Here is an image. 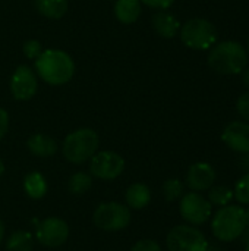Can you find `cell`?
I'll return each mask as SVG.
<instances>
[{"mask_svg": "<svg viewBox=\"0 0 249 251\" xmlns=\"http://www.w3.org/2000/svg\"><path fill=\"white\" fill-rule=\"evenodd\" d=\"M216 182V171L210 163H194L186 174V185L197 193L210 190Z\"/></svg>", "mask_w": 249, "mask_h": 251, "instance_id": "obj_13", "label": "cell"}, {"mask_svg": "<svg viewBox=\"0 0 249 251\" xmlns=\"http://www.w3.org/2000/svg\"><path fill=\"white\" fill-rule=\"evenodd\" d=\"M38 79L35 71L26 65H21L15 69L10 78V93L13 99L19 101H26L37 94Z\"/></svg>", "mask_w": 249, "mask_h": 251, "instance_id": "obj_11", "label": "cell"}, {"mask_svg": "<svg viewBox=\"0 0 249 251\" xmlns=\"http://www.w3.org/2000/svg\"><path fill=\"white\" fill-rule=\"evenodd\" d=\"M238 163H239V168H241L245 174H249V151L241 154Z\"/></svg>", "mask_w": 249, "mask_h": 251, "instance_id": "obj_30", "label": "cell"}, {"mask_svg": "<svg viewBox=\"0 0 249 251\" xmlns=\"http://www.w3.org/2000/svg\"><path fill=\"white\" fill-rule=\"evenodd\" d=\"M141 3L157 10H166L175 3V0H141Z\"/></svg>", "mask_w": 249, "mask_h": 251, "instance_id": "obj_28", "label": "cell"}, {"mask_svg": "<svg viewBox=\"0 0 249 251\" xmlns=\"http://www.w3.org/2000/svg\"><path fill=\"white\" fill-rule=\"evenodd\" d=\"M163 194L167 201H176L185 194V185L181 179H167L163 185Z\"/></svg>", "mask_w": 249, "mask_h": 251, "instance_id": "obj_23", "label": "cell"}, {"mask_svg": "<svg viewBox=\"0 0 249 251\" xmlns=\"http://www.w3.org/2000/svg\"><path fill=\"white\" fill-rule=\"evenodd\" d=\"M125 169V160L114 151H100L90 159V172L92 176L112 181L122 175Z\"/></svg>", "mask_w": 249, "mask_h": 251, "instance_id": "obj_9", "label": "cell"}, {"mask_svg": "<svg viewBox=\"0 0 249 251\" xmlns=\"http://www.w3.org/2000/svg\"><path fill=\"white\" fill-rule=\"evenodd\" d=\"M34 4L40 15L50 19H59L68 12V0H35Z\"/></svg>", "mask_w": 249, "mask_h": 251, "instance_id": "obj_19", "label": "cell"}, {"mask_svg": "<svg viewBox=\"0 0 249 251\" xmlns=\"http://www.w3.org/2000/svg\"><path fill=\"white\" fill-rule=\"evenodd\" d=\"M7 129H9V115L4 109L0 107V141L6 135Z\"/></svg>", "mask_w": 249, "mask_h": 251, "instance_id": "obj_29", "label": "cell"}, {"mask_svg": "<svg viewBox=\"0 0 249 251\" xmlns=\"http://www.w3.org/2000/svg\"><path fill=\"white\" fill-rule=\"evenodd\" d=\"M247 53H248V56H249V38H248V43H247Z\"/></svg>", "mask_w": 249, "mask_h": 251, "instance_id": "obj_37", "label": "cell"}, {"mask_svg": "<svg viewBox=\"0 0 249 251\" xmlns=\"http://www.w3.org/2000/svg\"><path fill=\"white\" fill-rule=\"evenodd\" d=\"M28 150L37 157H51L57 153V143L45 134H34L26 141Z\"/></svg>", "mask_w": 249, "mask_h": 251, "instance_id": "obj_15", "label": "cell"}, {"mask_svg": "<svg viewBox=\"0 0 249 251\" xmlns=\"http://www.w3.org/2000/svg\"><path fill=\"white\" fill-rule=\"evenodd\" d=\"M207 251H225V250H223L220 246H217V244H208Z\"/></svg>", "mask_w": 249, "mask_h": 251, "instance_id": "obj_33", "label": "cell"}, {"mask_svg": "<svg viewBox=\"0 0 249 251\" xmlns=\"http://www.w3.org/2000/svg\"><path fill=\"white\" fill-rule=\"evenodd\" d=\"M3 237H4V224H3L1 219H0V243H1V240H3Z\"/></svg>", "mask_w": 249, "mask_h": 251, "instance_id": "obj_34", "label": "cell"}, {"mask_svg": "<svg viewBox=\"0 0 249 251\" xmlns=\"http://www.w3.org/2000/svg\"><path fill=\"white\" fill-rule=\"evenodd\" d=\"M245 251H249V243H247V244H245Z\"/></svg>", "mask_w": 249, "mask_h": 251, "instance_id": "obj_38", "label": "cell"}, {"mask_svg": "<svg viewBox=\"0 0 249 251\" xmlns=\"http://www.w3.org/2000/svg\"><path fill=\"white\" fill-rule=\"evenodd\" d=\"M92 185V178L90 174L87 172H76L70 176L68 188L72 194L75 196H81L84 193H87Z\"/></svg>", "mask_w": 249, "mask_h": 251, "instance_id": "obj_22", "label": "cell"}, {"mask_svg": "<svg viewBox=\"0 0 249 251\" xmlns=\"http://www.w3.org/2000/svg\"><path fill=\"white\" fill-rule=\"evenodd\" d=\"M22 51L28 59H37L43 53V47L37 40H26L22 46Z\"/></svg>", "mask_w": 249, "mask_h": 251, "instance_id": "obj_25", "label": "cell"}, {"mask_svg": "<svg viewBox=\"0 0 249 251\" xmlns=\"http://www.w3.org/2000/svg\"><path fill=\"white\" fill-rule=\"evenodd\" d=\"M247 226L245 209L233 204L219 207L211 221L213 235L217 241L222 243H232L239 240Z\"/></svg>", "mask_w": 249, "mask_h": 251, "instance_id": "obj_3", "label": "cell"}, {"mask_svg": "<svg viewBox=\"0 0 249 251\" xmlns=\"http://www.w3.org/2000/svg\"><path fill=\"white\" fill-rule=\"evenodd\" d=\"M207 199L211 203V206L225 207V206L230 204L235 197H233V190L232 188H229L226 185H216V187H211L208 190Z\"/></svg>", "mask_w": 249, "mask_h": 251, "instance_id": "obj_21", "label": "cell"}, {"mask_svg": "<svg viewBox=\"0 0 249 251\" xmlns=\"http://www.w3.org/2000/svg\"><path fill=\"white\" fill-rule=\"evenodd\" d=\"M166 246L169 251H207L208 241L194 225H178L167 234Z\"/></svg>", "mask_w": 249, "mask_h": 251, "instance_id": "obj_7", "label": "cell"}, {"mask_svg": "<svg viewBox=\"0 0 249 251\" xmlns=\"http://www.w3.org/2000/svg\"><path fill=\"white\" fill-rule=\"evenodd\" d=\"M223 143L233 151L242 154L249 151V122L233 121L222 132Z\"/></svg>", "mask_w": 249, "mask_h": 251, "instance_id": "obj_12", "label": "cell"}, {"mask_svg": "<svg viewBox=\"0 0 249 251\" xmlns=\"http://www.w3.org/2000/svg\"><path fill=\"white\" fill-rule=\"evenodd\" d=\"M151 24L154 31L163 38H173L181 29V22L167 10H158L153 15Z\"/></svg>", "mask_w": 249, "mask_h": 251, "instance_id": "obj_14", "label": "cell"}, {"mask_svg": "<svg viewBox=\"0 0 249 251\" xmlns=\"http://www.w3.org/2000/svg\"><path fill=\"white\" fill-rule=\"evenodd\" d=\"M100 140L94 129L91 128H81L70 132L62 146V153L65 159L70 163L81 165L90 160L98 149Z\"/></svg>", "mask_w": 249, "mask_h": 251, "instance_id": "obj_4", "label": "cell"}, {"mask_svg": "<svg viewBox=\"0 0 249 251\" xmlns=\"http://www.w3.org/2000/svg\"><path fill=\"white\" fill-rule=\"evenodd\" d=\"M34 249V238L29 232L16 231L13 232L6 241L7 251H32Z\"/></svg>", "mask_w": 249, "mask_h": 251, "instance_id": "obj_20", "label": "cell"}, {"mask_svg": "<svg viewBox=\"0 0 249 251\" xmlns=\"http://www.w3.org/2000/svg\"><path fill=\"white\" fill-rule=\"evenodd\" d=\"M126 199V206L129 209L141 210L147 207L151 201V191L145 184H132L125 194Z\"/></svg>", "mask_w": 249, "mask_h": 251, "instance_id": "obj_17", "label": "cell"}, {"mask_svg": "<svg viewBox=\"0 0 249 251\" xmlns=\"http://www.w3.org/2000/svg\"><path fill=\"white\" fill-rule=\"evenodd\" d=\"M239 238H241V240H242L245 244H247V243H249V226H247V228H245V231L242 232V235H241Z\"/></svg>", "mask_w": 249, "mask_h": 251, "instance_id": "obj_32", "label": "cell"}, {"mask_svg": "<svg viewBox=\"0 0 249 251\" xmlns=\"http://www.w3.org/2000/svg\"><path fill=\"white\" fill-rule=\"evenodd\" d=\"M142 12L141 0H116L114 16L122 24H134L139 19Z\"/></svg>", "mask_w": 249, "mask_h": 251, "instance_id": "obj_16", "label": "cell"}, {"mask_svg": "<svg viewBox=\"0 0 249 251\" xmlns=\"http://www.w3.org/2000/svg\"><path fill=\"white\" fill-rule=\"evenodd\" d=\"M35 74L50 85H63L72 79L75 74V63L63 50H43V53L35 59Z\"/></svg>", "mask_w": 249, "mask_h": 251, "instance_id": "obj_1", "label": "cell"}, {"mask_svg": "<svg viewBox=\"0 0 249 251\" xmlns=\"http://www.w3.org/2000/svg\"><path fill=\"white\" fill-rule=\"evenodd\" d=\"M236 109H238V113L249 122V91L244 93L239 96L238 101H236Z\"/></svg>", "mask_w": 249, "mask_h": 251, "instance_id": "obj_26", "label": "cell"}, {"mask_svg": "<svg viewBox=\"0 0 249 251\" xmlns=\"http://www.w3.org/2000/svg\"><path fill=\"white\" fill-rule=\"evenodd\" d=\"M247 49L238 41H222L211 47L208 65L213 71L222 75L241 74L248 66Z\"/></svg>", "mask_w": 249, "mask_h": 251, "instance_id": "obj_2", "label": "cell"}, {"mask_svg": "<svg viewBox=\"0 0 249 251\" xmlns=\"http://www.w3.org/2000/svg\"><path fill=\"white\" fill-rule=\"evenodd\" d=\"M131 251H161V247L154 240H141L131 249Z\"/></svg>", "mask_w": 249, "mask_h": 251, "instance_id": "obj_27", "label": "cell"}, {"mask_svg": "<svg viewBox=\"0 0 249 251\" xmlns=\"http://www.w3.org/2000/svg\"><path fill=\"white\" fill-rule=\"evenodd\" d=\"M23 190L28 197L34 200H40L47 194V181L40 172H29L23 179Z\"/></svg>", "mask_w": 249, "mask_h": 251, "instance_id": "obj_18", "label": "cell"}, {"mask_svg": "<svg viewBox=\"0 0 249 251\" xmlns=\"http://www.w3.org/2000/svg\"><path fill=\"white\" fill-rule=\"evenodd\" d=\"M179 32L183 44L194 50L211 49L217 41L216 26L204 18H192L186 21Z\"/></svg>", "mask_w": 249, "mask_h": 251, "instance_id": "obj_5", "label": "cell"}, {"mask_svg": "<svg viewBox=\"0 0 249 251\" xmlns=\"http://www.w3.org/2000/svg\"><path fill=\"white\" fill-rule=\"evenodd\" d=\"M181 216L189 224V225H203L211 218L213 206L208 201L207 197L197 191H191L188 194H183L181 197L179 204Z\"/></svg>", "mask_w": 249, "mask_h": 251, "instance_id": "obj_8", "label": "cell"}, {"mask_svg": "<svg viewBox=\"0 0 249 251\" xmlns=\"http://www.w3.org/2000/svg\"><path fill=\"white\" fill-rule=\"evenodd\" d=\"M245 219H247V225L249 226V207L245 210Z\"/></svg>", "mask_w": 249, "mask_h": 251, "instance_id": "obj_35", "label": "cell"}, {"mask_svg": "<svg viewBox=\"0 0 249 251\" xmlns=\"http://www.w3.org/2000/svg\"><path fill=\"white\" fill-rule=\"evenodd\" d=\"M241 76H242V82H244V85L249 88V68L247 66L242 72H241Z\"/></svg>", "mask_w": 249, "mask_h": 251, "instance_id": "obj_31", "label": "cell"}, {"mask_svg": "<svg viewBox=\"0 0 249 251\" xmlns=\"http://www.w3.org/2000/svg\"><path fill=\"white\" fill-rule=\"evenodd\" d=\"M233 197L238 200L239 204L249 206V174H245L235 185Z\"/></svg>", "mask_w": 249, "mask_h": 251, "instance_id": "obj_24", "label": "cell"}, {"mask_svg": "<svg viewBox=\"0 0 249 251\" xmlns=\"http://www.w3.org/2000/svg\"><path fill=\"white\" fill-rule=\"evenodd\" d=\"M94 224L101 231H122L131 224V209L116 201L101 203L94 212Z\"/></svg>", "mask_w": 249, "mask_h": 251, "instance_id": "obj_6", "label": "cell"}, {"mask_svg": "<svg viewBox=\"0 0 249 251\" xmlns=\"http://www.w3.org/2000/svg\"><path fill=\"white\" fill-rule=\"evenodd\" d=\"M3 171H4V165H3V160L0 159V175L3 174Z\"/></svg>", "mask_w": 249, "mask_h": 251, "instance_id": "obj_36", "label": "cell"}, {"mask_svg": "<svg viewBox=\"0 0 249 251\" xmlns=\"http://www.w3.org/2000/svg\"><path fill=\"white\" fill-rule=\"evenodd\" d=\"M37 241L45 247L56 249L68 241L69 226L60 218H47L37 224Z\"/></svg>", "mask_w": 249, "mask_h": 251, "instance_id": "obj_10", "label": "cell"}]
</instances>
